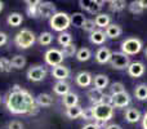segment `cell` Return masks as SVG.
Returning <instances> with one entry per match:
<instances>
[{"label": "cell", "instance_id": "43", "mask_svg": "<svg viewBox=\"0 0 147 129\" xmlns=\"http://www.w3.org/2000/svg\"><path fill=\"white\" fill-rule=\"evenodd\" d=\"M7 41H8L7 34H5V32H0V47L5 45V44H7Z\"/></svg>", "mask_w": 147, "mask_h": 129}, {"label": "cell", "instance_id": "42", "mask_svg": "<svg viewBox=\"0 0 147 129\" xmlns=\"http://www.w3.org/2000/svg\"><path fill=\"white\" fill-rule=\"evenodd\" d=\"M102 103H103V105H109V106H112V96H111V94H105L103 99H102Z\"/></svg>", "mask_w": 147, "mask_h": 129}, {"label": "cell", "instance_id": "32", "mask_svg": "<svg viewBox=\"0 0 147 129\" xmlns=\"http://www.w3.org/2000/svg\"><path fill=\"white\" fill-rule=\"evenodd\" d=\"M57 41H58L59 45L66 47L72 43V36H71V34H69V32H61L58 35V38H57Z\"/></svg>", "mask_w": 147, "mask_h": 129}, {"label": "cell", "instance_id": "12", "mask_svg": "<svg viewBox=\"0 0 147 129\" xmlns=\"http://www.w3.org/2000/svg\"><path fill=\"white\" fill-rule=\"evenodd\" d=\"M52 76H53L54 79H57L58 81H65L70 76V68L63 65H58V66H56V67H53V70H52Z\"/></svg>", "mask_w": 147, "mask_h": 129}, {"label": "cell", "instance_id": "26", "mask_svg": "<svg viewBox=\"0 0 147 129\" xmlns=\"http://www.w3.org/2000/svg\"><path fill=\"white\" fill-rule=\"evenodd\" d=\"M7 22H8V25L12 26V27H18V26L23 22V17H22V14H20V13H17V12L10 13L7 18Z\"/></svg>", "mask_w": 147, "mask_h": 129}, {"label": "cell", "instance_id": "47", "mask_svg": "<svg viewBox=\"0 0 147 129\" xmlns=\"http://www.w3.org/2000/svg\"><path fill=\"white\" fill-rule=\"evenodd\" d=\"M140 5H141V8L142 9H145V8H147V0H140Z\"/></svg>", "mask_w": 147, "mask_h": 129}, {"label": "cell", "instance_id": "37", "mask_svg": "<svg viewBox=\"0 0 147 129\" xmlns=\"http://www.w3.org/2000/svg\"><path fill=\"white\" fill-rule=\"evenodd\" d=\"M10 70H12L10 61L8 58L1 57V58H0V71H1V72H10Z\"/></svg>", "mask_w": 147, "mask_h": 129}, {"label": "cell", "instance_id": "11", "mask_svg": "<svg viewBox=\"0 0 147 129\" xmlns=\"http://www.w3.org/2000/svg\"><path fill=\"white\" fill-rule=\"evenodd\" d=\"M129 103H130V96L127 92H123V93L112 96V106L114 107L123 109V107H127Z\"/></svg>", "mask_w": 147, "mask_h": 129}, {"label": "cell", "instance_id": "29", "mask_svg": "<svg viewBox=\"0 0 147 129\" xmlns=\"http://www.w3.org/2000/svg\"><path fill=\"white\" fill-rule=\"evenodd\" d=\"M10 65H12V68L21 70V68H23L26 66V57L21 56V54H17V56H14L10 59Z\"/></svg>", "mask_w": 147, "mask_h": 129}, {"label": "cell", "instance_id": "39", "mask_svg": "<svg viewBox=\"0 0 147 129\" xmlns=\"http://www.w3.org/2000/svg\"><path fill=\"white\" fill-rule=\"evenodd\" d=\"M81 118L84 120H94V115H93V109L92 107H86V109H83V114H81Z\"/></svg>", "mask_w": 147, "mask_h": 129}, {"label": "cell", "instance_id": "14", "mask_svg": "<svg viewBox=\"0 0 147 129\" xmlns=\"http://www.w3.org/2000/svg\"><path fill=\"white\" fill-rule=\"evenodd\" d=\"M111 57H112V52L110 51L109 48H106V47H102V48H99L96 53V61L98 62V63L103 65V63L110 62Z\"/></svg>", "mask_w": 147, "mask_h": 129}, {"label": "cell", "instance_id": "9", "mask_svg": "<svg viewBox=\"0 0 147 129\" xmlns=\"http://www.w3.org/2000/svg\"><path fill=\"white\" fill-rule=\"evenodd\" d=\"M57 13L56 5L51 1H40L38 7V16H40L41 18H49L51 20L54 14Z\"/></svg>", "mask_w": 147, "mask_h": 129}, {"label": "cell", "instance_id": "18", "mask_svg": "<svg viewBox=\"0 0 147 129\" xmlns=\"http://www.w3.org/2000/svg\"><path fill=\"white\" fill-rule=\"evenodd\" d=\"M93 83H94V88L102 91V89L107 88V85H109V83H110V81H109V76L103 75V74H98V75L94 76Z\"/></svg>", "mask_w": 147, "mask_h": 129}, {"label": "cell", "instance_id": "44", "mask_svg": "<svg viewBox=\"0 0 147 129\" xmlns=\"http://www.w3.org/2000/svg\"><path fill=\"white\" fill-rule=\"evenodd\" d=\"M105 129H121V127L117 124H109L105 127Z\"/></svg>", "mask_w": 147, "mask_h": 129}, {"label": "cell", "instance_id": "10", "mask_svg": "<svg viewBox=\"0 0 147 129\" xmlns=\"http://www.w3.org/2000/svg\"><path fill=\"white\" fill-rule=\"evenodd\" d=\"M81 9L86 10V12L92 13V14H98V12L101 10L103 1H96V0H80L79 1Z\"/></svg>", "mask_w": 147, "mask_h": 129}, {"label": "cell", "instance_id": "5", "mask_svg": "<svg viewBox=\"0 0 147 129\" xmlns=\"http://www.w3.org/2000/svg\"><path fill=\"white\" fill-rule=\"evenodd\" d=\"M142 47V40H140L138 38H129L125 39L121 43V52L127 56H134V54L140 53Z\"/></svg>", "mask_w": 147, "mask_h": 129}, {"label": "cell", "instance_id": "1", "mask_svg": "<svg viewBox=\"0 0 147 129\" xmlns=\"http://www.w3.org/2000/svg\"><path fill=\"white\" fill-rule=\"evenodd\" d=\"M5 107L14 115H31L38 110L36 99L32 94L20 85H14L5 97Z\"/></svg>", "mask_w": 147, "mask_h": 129}, {"label": "cell", "instance_id": "19", "mask_svg": "<svg viewBox=\"0 0 147 129\" xmlns=\"http://www.w3.org/2000/svg\"><path fill=\"white\" fill-rule=\"evenodd\" d=\"M106 39H107L106 34H105L103 31H101V30H96L94 32H92L90 35H89V40H90V43L97 44V45L103 44L105 41H106Z\"/></svg>", "mask_w": 147, "mask_h": 129}, {"label": "cell", "instance_id": "21", "mask_svg": "<svg viewBox=\"0 0 147 129\" xmlns=\"http://www.w3.org/2000/svg\"><path fill=\"white\" fill-rule=\"evenodd\" d=\"M121 32H123V30H121V27H120L119 25H110V26H107L106 28H105V34H106V36L107 38H110V39H116V38H119L120 35H121Z\"/></svg>", "mask_w": 147, "mask_h": 129}, {"label": "cell", "instance_id": "35", "mask_svg": "<svg viewBox=\"0 0 147 129\" xmlns=\"http://www.w3.org/2000/svg\"><path fill=\"white\" fill-rule=\"evenodd\" d=\"M38 41L40 45H51L52 41H53V35L51 32H41Z\"/></svg>", "mask_w": 147, "mask_h": 129}, {"label": "cell", "instance_id": "13", "mask_svg": "<svg viewBox=\"0 0 147 129\" xmlns=\"http://www.w3.org/2000/svg\"><path fill=\"white\" fill-rule=\"evenodd\" d=\"M75 81L79 86H81V88H86V86H89L92 84L93 78H92V75L89 72H86V71H81V72H79L78 75H76Z\"/></svg>", "mask_w": 147, "mask_h": 129}, {"label": "cell", "instance_id": "48", "mask_svg": "<svg viewBox=\"0 0 147 129\" xmlns=\"http://www.w3.org/2000/svg\"><path fill=\"white\" fill-rule=\"evenodd\" d=\"M3 8H4V4H3V1H0V12L3 10Z\"/></svg>", "mask_w": 147, "mask_h": 129}, {"label": "cell", "instance_id": "33", "mask_svg": "<svg viewBox=\"0 0 147 129\" xmlns=\"http://www.w3.org/2000/svg\"><path fill=\"white\" fill-rule=\"evenodd\" d=\"M90 56H92V53L88 48H81V49H79L78 53H76V59L80 62H85L90 58Z\"/></svg>", "mask_w": 147, "mask_h": 129}, {"label": "cell", "instance_id": "2", "mask_svg": "<svg viewBox=\"0 0 147 129\" xmlns=\"http://www.w3.org/2000/svg\"><path fill=\"white\" fill-rule=\"evenodd\" d=\"M92 109H93L94 120H96V124L98 125V128L101 125H105V123L109 122L114 116V106L99 103V105H96L94 107H92Z\"/></svg>", "mask_w": 147, "mask_h": 129}, {"label": "cell", "instance_id": "31", "mask_svg": "<svg viewBox=\"0 0 147 129\" xmlns=\"http://www.w3.org/2000/svg\"><path fill=\"white\" fill-rule=\"evenodd\" d=\"M109 4L110 9L112 12H120V10L125 9V7H127V1H124V0H111Z\"/></svg>", "mask_w": 147, "mask_h": 129}, {"label": "cell", "instance_id": "25", "mask_svg": "<svg viewBox=\"0 0 147 129\" xmlns=\"http://www.w3.org/2000/svg\"><path fill=\"white\" fill-rule=\"evenodd\" d=\"M70 21H71V25L74 26V27H83V25H84V22L86 21V18H85V16L83 14V13H80V12H76V13H74V14L70 16Z\"/></svg>", "mask_w": 147, "mask_h": 129}, {"label": "cell", "instance_id": "49", "mask_svg": "<svg viewBox=\"0 0 147 129\" xmlns=\"http://www.w3.org/2000/svg\"><path fill=\"white\" fill-rule=\"evenodd\" d=\"M146 57H147V48H146Z\"/></svg>", "mask_w": 147, "mask_h": 129}, {"label": "cell", "instance_id": "15", "mask_svg": "<svg viewBox=\"0 0 147 129\" xmlns=\"http://www.w3.org/2000/svg\"><path fill=\"white\" fill-rule=\"evenodd\" d=\"M128 74L132 78H141L145 74V65L142 62H132L128 67Z\"/></svg>", "mask_w": 147, "mask_h": 129}, {"label": "cell", "instance_id": "23", "mask_svg": "<svg viewBox=\"0 0 147 129\" xmlns=\"http://www.w3.org/2000/svg\"><path fill=\"white\" fill-rule=\"evenodd\" d=\"M125 119L128 123H137L141 119V112L134 107H129L125 110Z\"/></svg>", "mask_w": 147, "mask_h": 129}, {"label": "cell", "instance_id": "20", "mask_svg": "<svg viewBox=\"0 0 147 129\" xmlns=\"http://www.w3.org/2000/svg\"><path fill=\"white\" fill-rule=\"evenodd\" d=\"M110 22H111V18H110L109 14H105V13H98L94 18V23H96L97 27L101 28H106L107 26H110Z\"/></svg>", "mask_w": 147, "mask_h": 129}, {"label": "cell", "instance_id": "38", "mask_svg": "<svg viewBox=\"0 0 147 129\" xmlns=\"http://www.w3.org/2000/svg\"><path fill=\"white\" fill-rule=\"evenodd\" d=\"M96 23H94V21L93 20H86L85 22H84V25H83V30L84 31H86V32H89V34H92V32H94L96 31Z\"/></svg>", "mask_w": 147, "mask_h": 129}, {"label": "cell", "instance_id": "41", "mask_svg": "<svg viewBox=\"0 0 147 129\" xmlns=\"http://www.w3.org/2000/svg\"><path fill=\"white\" fill-rule=\"evenodd\" d=\"M8 129H23V124L18 120H13L8 124Z\"/></svg>", "mask_w": 147, "mask_h": 129}, {"label": "cell", "instance_id": "4", "mask_svg": "<svg viewBox=\"0 0 147 129\" xmlns=\"http://www.w3.org/2000/svg\"><path fill=\"white\" fill-rule=\"evenodd\" d=\"M36 41V36L28 28H22L17 35L14 36V44L21 49H27L32 47Z\"/></svg>", "mask_w": 147, "mask_h": 129}, {"label": "cell", "instance_id": "46", "mask_svg": "<svg viewBox=\"0 0 147 129\" xmlns=\"http://www.w3.org/2000/svg\"><path fill=\"white\" fill-rule=\"evenodd\" d=\"M142 125H143V129H147V112L143 115V119H142Z\"/></svg>", "mask_w": 147, "mask_h": 129}, {"label": "cell", "instance_id": "3", "mask_svg": "<svg viewBox=\"0 0 147 129\" xmlns=\"http://www.w3.org/2000/svg\"><path fill=\"white\" fill-rule=\"evenodd\" d=\"M49 25H51L52 30L57 31V32H65V30L71 26V21H70V16L63 12H57L53 17L49 20Z\"/></svg>", "mask_w": 147, "mask_h": 129}, {"label": "cell", "instance_id": "27", "mask_svg": "<svg viewBox=\"0 0 147 129\" xmlns=\"http://www.w3.org/2000/svg\"><path fill=\"white\" fill-rule=\"evenodd\" d=\"M26 4H27L26 12H27L28 17H31V18L38 17V7H39V4H40V1H39V0H36V1H28L27 0Z\"/></svg>", "mask_w": 147, "mask_h": 129}, {"label": "cell", "instance_id": "34", "mask_svg": "<svg viewBox=\"0 0 147 129\" xmlns=\"http://www.w3.org/2000/svg\"><path fill=\"white\" fill-rule=\"evenodd\" d=\"M62 54H63V57H74L76 56V53H78V48H76L75 44H69V45L63 47L62 48Z\"/></svg>", "mask_w": 147, "mask_h": 129}, {"label": "cell", "instance_id": "24", "mask_svg": "<svg viewBox=\"0 0 147 129\" xmlns=\"http://www.w3.org/2000/svg\"><path fill=\"white\" fill-rule=\"evenodd\" d=\"M35 99H36V105L41 107H49L53 103V97L47 93H40Z\"/></svg>", "mask_w": 147, "mask_h": 129}, {"label": "cell", "instance_id": "45", "mask_svg": "<svg viewBox=\"0 0 147 129\" xmlns=\"http://www.w3.org/2000/svg\"><path fill=\"white\" fill-rule=\"evenodd\" d=\"M83 129H99V128H98V125L97 124H86Z\"/></svg>", "mask_w": 147, "mask_h": 129}, {"label": "cell", "instance_id": "8", "mask_svg": "<svg viewBox=\"0 0 147 129\" xmlns=\"http://www.w3.org/2000/svg\"><path fill=\"white\" fill-rule=\"evenodd\" d=\"M47 76V68L44 66L40 65H35V66H31L30 68L27 70V79L31 81H43Z\"/></svg>", "mask_w": 147, "mask_h": 129}, {"label": "cell", "instance_id": "17", "mask_svg": "<svg viewBox=\"0 0 147 129\" xmlns=\"http://www.w3.org/2000/svg\"><path fill=\"white\" fill-rule=\"evenodd\" d=\"M62 103H63V106L67 107V109L74 107V106H78L79 96L76 93H74V92H70V93H67L66 96H63V98H62Z\"/></svg>", "mask_w": 147, "mask_h": 129}, {"label": "cell", "instance_id": "22", "mask_svg": "<svg viewBox=\"0 0 147 129\" xmlns=\"http://www.w3.org/2000/svg\"><path fill=\"white\" fill-rule=\"evenodd\" d=\"M53 91L58 96H66L67 93H70V84L66 81H57L53 86Z\"/></svg>", "mask_w": 147, "mask_h": 129}, {"label": "cell", "instance_id": "40", "mask_svg": "<svg viewBox=\"0 0 147 129\" xmlns=\"http://www.w3.org/2000/svg\"><path fill=\"white\" fill-rule=\"evenodd\" d=\"M129 10L133 13V14H141L143 9L141 8V5L138 1H133V3H130V5H129Z\"/></svg>", "mask_w": 147, "mask_h": 129}, {"label": "cell", "instance_id": "30", "mask_svg": "<svg viewBox=\"0 0 147 129\" xmlns=\"http://www.w3.org/2000/svg\"><path fill=\"white\" fill-rule=\"evenodd\" d=\"M81 114H83V107L81 106H74V107H70L67 109L66 111V115L67 118L70 119H78V118H81Z\"/></svg>", "mask_w": 147, "mask_h": 129}, {"label": "cell", "instance_id": "16", "mask_svg": "<svg viewBox=\"0 0 147 129\" xmlns=\"http://www.w3.org/2000/svg\"><path fill=\"white\" fill-rule=\"evenodd\" d=\"M103 96H105L103 92L99 91V89H97V88H92L90 91H88V98H89V101H90L92 103H94V106H96V105L102 103Z\"/></svg>", "mask_w": 147, "mask_h": 129}, {"label": "cell", "instance_id": "36", "mask_svg": "<svg viewBox=\"0 0 147 129\" xmlns=\"http://www.w3.org/2000/svg\"><path fill=\"white\" fill-rule=\"evenodd\" d=\"M110 91H111V96H115V94H119V93H123V92H125V88H124V85H123V83H120V81H116V83L111 84V88H110Z\"/></svg>", "mask_w": 147, "mask_h": 129}, {"label": "cell", "instance_id": "7", "mask_svg": "<svg viewBox=\"0 0 147 129\" xmlns=\"http://www.w3.org/2000/svg\"><path fill=\"white\" fill-rule=\"evenodd\" d=\"M63 54H62L61 51H58V49L53 48V49H49V51L45 52V54H44V59H45L47 65L49 66H53V67H56V66L61 65L62 61H63Z\"/></svg>", "mask_w": 147, "mask_h": 129}, {"label": "cell", "instance_id": "28", "mask_svg": "<svg viewBox=\"0 0 147 129\" xmlns=\"http://www.w3.org/2000/svg\"><path fill=\"white\" fill-rule=\"evenodd\" d=\"M134 96L140 101H146L147 99V85L146 84H138L134 89Z\"/></svg>", "mask_w": 147, "mask_h": 129}, {"label": "cell", "instance_id": "6", "mask_svg": "<svg viewBox=\"0 0 147 129\" xmlns=\"http://www.w3.org/2000/svg\"><path fill=\"white\" fill-rule=\"evenodd\" d=\"M110 65L115 70H125L130 65V57L124 54L123 52H115L110 59Z\"/></svg>", "mask_w": 147, "mask_h": 129}]
</instances>
